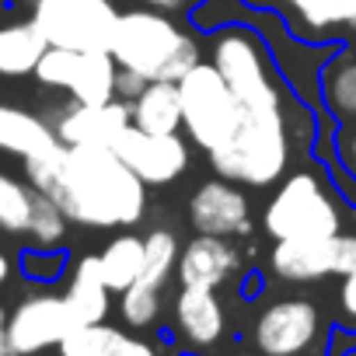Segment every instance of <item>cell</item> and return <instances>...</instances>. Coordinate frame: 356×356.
I'll list each match as a JSON object with an SVG mask.
<instances>
[{"label":"cell","mask_w":356,"mask_h":356,"mask_svg":"<svg viewBox=\"0 0 356 356\" xmlns=\"http://www.w3.org/2000/svg\"><path fill=\"white\" fill-rule=\"evenodd\" d=\"M53 147H60V136L42 115L0 102V150L29 161V157L49 154Z\"/></svg>","instance_id":"cell-18"},{"label":"cell","mask_w":356,"mask_h":356,"mask_svg":"<svg viewBox=\"0 0 356 356\" xmlns=\"http://www.w3.org/2000/svg\"><path fill=\"white\" fill-rule=\"evenodd\" d=\"M234 356H266V353H234Z\"/></svg>","instance_id":"cell-38"},{"label":"cell","mask_w":356,"mask_h":356,"mask_svg":"<svg viewBox=\"0 0 356 356\" xmlns=\"http://www.w3.org/2000/svg\"><path fill=\"white\" fill-rule=\"evenodd\" d=\"M32 77H35L42 88L67 91L70 102L105 105V102L115 98L119 63H115L112 53H77V49L49 46Z\"/></svg>","instance_id":"cell-8"},{"label":"cell","mask_w":356,"mask_h":356,"mask_svg":"<svg viewBox=\"0 0 356 356\" xmlns=\"http://www.w3.org/2000/svg\"><path fill=\"white\" fill-rule=\"evenodd\" d=\"M102 262V276L108 283L112 293H122L129 290L140 276H143V266H147V241L136 238V234H119L105 245V252L98 255Z\"/></svg>","instance_id":"cell-22"},{"label":"cell","mask_w":356,"mask_h":356,"mask_svg":"<svg viewBox=\"0 0 356 356\" xmlns=\"http://www.w3.org/2000/svg\"><path fill=\"white\" fill-rule=\"evenodd\" d=\"M245 4H252V8H269V4H276V0H245Z\"/></svg>","instance_id":"cell-37"},{"label":"cell","mask_w":356,"mask_h":356,"mask_svg":"<svg viewBox=\"0 0 356 356\" xmlns=\"http://www.w3.org/2000/svg\"><path fill=\"white\" fill-rule=\"evenodd\" d=\"M119 314L136 332L157 325V318H161V286H150V283L136 280L129 290L119 293Z\"/></svg>","instance_id":"cell-25"},{"label":"cell","mask_w":356,"mask_h":356,"mask_svg":"<svg viewBox=\"0 0 356 356\" xmlns=\"http://www.w3.org/2000/svg\"><path fill=\"white\" fill-rule=\"evenodd\" d=\"M77 314L67 293L35 290L22 297L8 314V335L15 356H42L46 349H60V342L77 328Z\"/></svg>","instance_id":"cell-9"},{"label":"cell","mask_w":356,"mask_h":356,"mask_svg":"<svg viewBox=\"0 0 356 356\" xmlns=\"http://www.w3.org/2000/svg\"><path fill=\"white\" fill-rule=\"evenodd\" d=\"M342 8H346V29L356 32V0H342Z\"/></svg>","instance_id":"cell-36"},{"label":"cell","mask_w":356,"mask_h":356,"mask_svg":"<svg viewBox=\"0 0 356 356\" xmlns=\"http://www.w3.org/2000/svg\"><path fill=\"white\" fill-rule=\"evenodd\" d=\"M112 290L102 276V262L98 255H84L74 262L70 269V283H67V300L77 314L81 325H95V321H105L108 318V300Z\"/></svg>","instance_id":"cell-20"},{"label":"cell","mask_w":356,"mask_h":356,"mask_svg":"<svg viewBox=\"0 0 356 356\" xmlns=\"http://www.w3.org/2000/svg\"><path fill=\"white\" fill-rule=\"evenodd\" d=\"M321 335V314L304 297L269 304L255 321V346L266 356H304Z\"/></svg>","instance_id":"cell-11"},{"label":"cell","mask_w":356,"mask_h":356,"mask_svg":"<svg viewBox=\"0 0 356 356\" xmlns=\"http://www.w3.org/2000/svg\"><path fill=\"white\" fill-rule=\"evenodd\" d=\"M147 84H150L147 77H140V74H133V70H122V67H119V77H115V98L133 102V98H140V95H143V88H147Z\"/></svg>","instance_id":"cell-31"},{"label":"cell","mask_w":356,"mask_h":356,"mask_svg":"<svg viewBox=\"0 0 356 356\" xmlns=\"http://www.w3.org/2000/svg\"><path fill=\"white\" fill-rule=\"evenodd\" d=\"M147 266H143V276L140 283H150V286H164L168 276L178 269V241L171 231H150L147 238Z\"/></svg>","instance_id":"cell-26"},{"label":"cell","mask_w":356,"mask_h":356,"mask_svg":"<svg viewBox=\"0 0 356 356\" xmlns=\"http://www.w3.org/2000/svg\"><path fill=\"white\" fill-rule=\"evenodd\" d=\"M49 42L35 22H4L0 25V77H29L46 56Z\"/></svg>","instance_id":"cell-21"},{"label":"cell","mask_w":356,"mask_h":356,"mask_svg":"<svg viewBox=\"0 0 356 356\" xmlns=\"http://www.w3.org/2000/svg\"><path fill=\"white\" fill-rule=\"evenodd\" d=\"M112 150L143 178L147 186H168L189 168V147L178 133L157 136V133H147L133 122L119 133Z\"/></svg>","instance_id":"cell-12"},{"label":"cell","mask_w":356,"mask_h":356,"mask_svg":"<svg viewBox=\"0 0 356 356\" xmlns=\"http://www.w3.org/2000/svg\"><path fill=\"white\" fill-rule=\"evenodd\" d=\"M335 150H339V161H342V168L356 178V122H349V126H342V133L335 136Z\"/></svg>","instance_id":"cell-30"},{"label":"cell","mask_w":356,"mask_h":356,"mask_svg":"<svg viewBox=\"0 0 356 356\" xmlns=\"http://www.w3.org/2000/svg\"><path fill=\"white\" fill-rule=\"evenodd\" d=\"M227 314L210 286H182L175 297V332L186 349H210L224 339Z\"/></svg>","instance_id":"cell-15"},{"label":"cell","mask_w":356,"mask_h":356,"mask_svg":"<svg viewBox=\"0 0 356 356\" xmlns=\"http://www.w3.org/2000/svg\"><path fill=\"white\" fill-rule=\"evenodd\" d=\"M210 63L231 84L245 108H273L280 105V84L269 63V49L252 29H224L213 35Z\"/></svg>","instance_id":"cell-5"},{"label":"cell","mask_w":356,"mask_h":356,"mask_svg":"<svg viewBox=\"0 0 356 356\" xmlns=\"http://www.w3.org/2000/svg\"><path fill=\"white\" fill-rule=\"evenodd\" d=\"M266 231L276 241L290 238H332L339 234V210L328 189L311 171H297L276 189L266 207Z\"/></svg>","instance_id":"cell-7"},{"label":"cell","mask_w":356,"mask_h":356,"mask_svg":"<svg viewBox=\"0 0 356 356\" xmlns=\"http://www.w3.org/2000/svg\"><path fill=\"white\" fill-rule=\"evenodd\" d=\"M269 266L280 280L290 283H314L325 276H349L356 266V234H332V238H290L276 241Z\"/></svg>","instance_id":"cell-10"},{"label":"cell","mask_w":356,"mask_h":356,"mask_svg":"<svg viewBox=\"0 0 356 356\" xmlns=\"http://www.w3.org/2000/svg\"><path fill=\"white\" fill-rule=\"evenodd\" d=\"M129 122H133V112H129V102H122V98H112L105 105L70 102L56 115L53 129H56L60 143H67V147H112Z\"/></svg>","instance_id":"cell-13"},{"label":"cell","mask_w":356,"mask_h":356,"mask_svg":"<svg viewBox=\"0 0 356 356\" xmlns=\"http://www.w3.org/2000/svg\"><path fill=\"white\" fill-rule=\"evenodd\" d=\"M11 280V259H8V252L0 248V286H4Z\"/></svg>","instance_id":"cell-35"},{"label":"cell","mask_w":356,"mask_h":356,"mask_svg":"<svg viewBox=\"0 0 356 356\" xmlns=\"http://www.w3.org/2000/svg\"><path fill=\"white\" fill-rule=\"evenodd\" d=\"M67 224H70V217L63 213V207L53 196H46V193L35 189L32 220H29V231H25L32 238V245L35 248H56L67 238Z\"/></svg>","instance_id":"cell-24"},{"label":"cell","mask_w":356,"mask_h":356,"mask_svg":"<svg viewBox=\"0 0 356 356\" xmlns=\"http://www.w3.org/2000/svg\"><path fill=\"white\" fill-rule=\"evenodd\" d=\"M143 4H150V8H157V11H182V8L203 4V0H143Z\"/></svg>","instance_id":"cell-33"},{"label":"cell","mask_w":356,"mask_h":356,"mask_svg":"<svg viewBox=\"0 0 356 356\" xmlns=\"http://www.w3.org/2000/svg\"><path fill=\"white\" fill-rule=\"evenodd\" d=\"M60 356H63V353H60Z\"/></svg>","instance_id":"cell-39"},{"label":"cell","mask_w":356,"mask_h":356,"mask_svg":"<svg viewBox=\"0 0 356 356\" xmlns=\"http://www.w3.org/2000/svg\"><path fill=\"white\" fill-rule=\"evenodd\" d=\"M22 276H29L32 283H56L67 269V259L60 248H29L22 252Z\"/></svg>","instance_id":"cell-29"},{"label":"cell","mask_w":356,"mask_h":356,"mask_svg":"<svg viewBox=\"0 0 356 356\" xmlns=\"http://www.w3.org/2000/svg\"><path fill=\"white\" fill-rule=\"evenodd\" d=\"M325 98L342 119H356V60H339L325 74Z\"/></svg>","instance_id":"cell-27"},{"label":"cell","mask_w":356,"mask_h":356,"mask_svg":"<svg viewBox=\"0 0 356 356\" xmlns=\"http://www.w3.org/2000/svg\"><path fill=\"white\" fill-rule=\"evenodd\" d=\"M108 53L122 70L147 81H182L200 60V46L157 8L122 11Z\"/></svg>","instance_id":"cell-2"},{"label":"cell","mask_w":356,"mask_h":356,"mask_svg":"<svg viewBox=\"0 0 356 356\" xmlns=\"http://www.w3.org/2000/svg\"><path fill=\"white\" fill-rule=\"evenodd\" d=\"M342 311L346 318H356V266L349 276H342Z\"/></svg>","instance_id":"cell-32"},{"label":"cell","mask_w":356,"mask_h":356,"mask_svg":"<svg viewBox=\"0 0 356 356\" xmlns=\"http://www.w3.org/2000/svg\"><path fill=\"white\" fill-rule=\"evenodd\" d=\"M32 203H35L32 182H22V178L0 168V231L25 234L32 220Z\"/></svg>","instance_id":"cell-23"},{"label":"cell","mask_w":356,"mask_h":356,"mask_svg":"<svg viewBox=\"0 0 356 356\" xmlns=\"http://www.w3.org/2000/svg\"><path fill=\"white\" fill-rule=\"evenodd\" d=\"M133 112V126L168 136L182 129V91H178V81H150L143 88L140 98L129 102Z\"/></svg>","instance_id":"cell-19"},{"label":"cell","mask_w":356,"mask_h":356,"mask_svg":"<svg viewBox=\"0 0 356 356\" xmlns=\"http://www.w3.org/2000/svg\"><path fill=\"white\" fill-rule=\"evenodd\" d=\"M25 178L84 227H129L147 210V182L112 147L60 143L49 154L29 157Z\"/></svg>","instance_id":"cell-1"},{"label":"cell","mask_w":356,"mask_h":356,"mask_svg":"<svg viewBox=\"0 0 356 356\" xmlns=\"http://www.w3.org/2000/svg\"><path fill=\"white\" fill-rule=\"evenodd\" d=\"M60 353L63 356H161V349L150 339L133 335V332L108 325V321L77 325L60 342Z\"/></svg>","instance_id":"cell-17"},{"label":"cell","mask_w":356,"mask_h":356,"mask_svg":"<svg viewBox=\"0 0 356 356\" xmlns=\"http://www.w3.org/2000/svg\"><path fill=\"white\" fill-rule=\"evenodd\" d=\"M297 25L307 32H332L346 25V8L342 0H286Z\"/></svg>","instance_id":"cell-28"},{"label":"cell","mask_w":356,"mask_h":356,"mask_svg":"<svg viewBox=\"0 0 356 356\" xmlns=\"http://www.w3.org/2000/svg\"><path fill=\"white\" fill-rule=\"evenodd\" d=\"M241 266L238 248L227 238L217 234H200L193 238L182 252H178V283L182 286H224Z\"/></svg>","instance_id":"cell-16"},{"label":"cell","mask_w":356,"mask_h":356,"mask_svg":"<svg viewBox=\"0 0 356 356\" xmlns=\"http://www.w3.org/2000/svg\"><path fill=\"white\" fill-rule=\"evenodd\" d=\"M189 220L200 234H217V238L245 234L252 227L248 196L231 182V178L203 182L189 200Z\"/></svg>","instance_id":"cell-14"},{"label":"cell","mask_w":356,"mask_h":356,"mask_svg":"<svg viewBox=\"0 0 356 356\" xmlns=\"http://www.w3.org/2000/svg\"><path fill=\"white\" fill-rule=\"evenodd\" d=\"M178 91H182V129L193 136V143L210 154L234 136L241 122V102L213 63H196L178 81Z\"/></svg>","instance_id":"cell-4"},{"label":"cell","mask_w":356,"mask_h":356,"mask_svg":"<svg viewBox=\"0 0 356 356\" xmlns=\"http://www.w3.org/2000/svg\"><path fill=\"white\" fill-rule=\"evenodd\" d=\"M8 314H11V311L0 307V356H15V349H11V335H8Z\"/></svg>","instance_id":"cell-34"},{"label":"cell","mask_w":356,"mask_h":356,"mask_svg":"<svg viewBox=\"0 0 356 356\" xmlns=\"http://www.w3.org/2000/svg\"><path fill=\"white\" fill-rule=\"evenodd\" d=\"M119 15L112 0H32V22L46 42L77 53H108Z\"/></svg>","instance_id":"cell-6"},{"label":"cell","mask_w":356,"mask_h":356,"mask_svg":"<svg viewBox=\"0 0 356 356\" xmlns=\"http://www.w3.org/2000/svg\"><path fill=\"white\" fill-rule=\"evenodd\" d=\"M210 164L220 178L245 186H273L290 164V133L283 108H245L234 136L210 150Z\"/></svg>","instance_id":"cell-3"}]
</instances>
